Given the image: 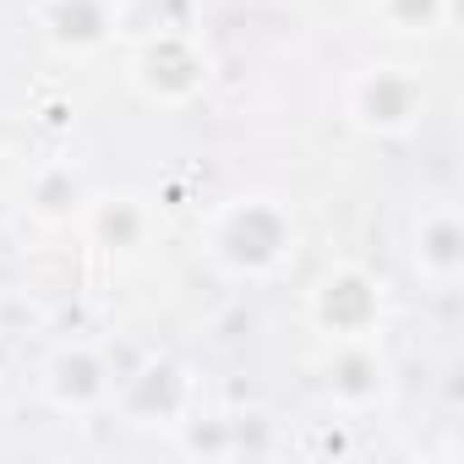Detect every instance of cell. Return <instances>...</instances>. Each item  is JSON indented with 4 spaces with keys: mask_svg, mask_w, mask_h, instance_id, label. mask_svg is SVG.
I'll return each mask as SVG.
<instances>
[{
    "mask_svg": "<svg viewBox=\"0 0 464 464\" xmlns=\"http://www.w3.org/2000/svg\"><path fill=\"white\" fill-rule=\"evenodd\" d=\"M290 218L279 213V208H268V202H236L224 218H218V229H213V252L229 263V268H268V263H279L285 257V246H290Z\"/></svg>",
    "mask_w": 464,
    "mask_h": 464,
    "instance_id": "6da1fadb",
    "label": "cell"
},
{
    "mask_svg": "<svg viewBox=\"0 0 464 464\" xmlns=\"http://www.w3.org/2000/svg\"><path fill=\"white\" fill-rule=\"evenodd\" d=\"M420 99L426 93L404 66H372L350 93V115L366 131H410L420 115Z\"/></svg>",
    "mask_w": 464,
    "mask_h": 464,
    "instance_id": "7a4b0ae2",
    "label": "cell"
},
{
    "mask_svg": "<svg viewBox=\"0 0 464 464\" xmlns=\"http://www.w3.org/2000/svg\"><path fill=\"white\" fill-rule=\"evenodd\" d=\"M317 323L334 344L372 339V328L382 323V295L372 290L366 274H328L317 285Z\"/></svg>",
    "mask_w": 464,
    "mask_h": 464,
    "instance_id": "3957f363",
    "label": "cell"
},
{
    "mask_svg": "<svg viewBox=\"0 0 464 464\" xmlns=\"http://www.w3.org/2000/svg\"><path fill=\"white\" fill-rule=\"evenodd\" d=\"M420 274L426 279H437V285H453V274H459V218L453 213H431L426 224H420Z\"/></svg>",
    "mask_w": 464,
    "mask_h": 464,
    "instance_id": "277c9868",
    "label": "cell"
}]
</instances>
